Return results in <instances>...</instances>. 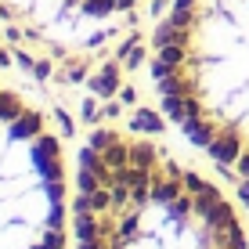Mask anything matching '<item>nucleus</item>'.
<instances>
[{"label":"nucleus","mask_w":249,"mask_h":249,"mask_svg":"<svg viewBox=\"0 0 249 249\" xmlns=\"http://www.w3.org/2000/svg\"><path fill=\"white\" fill-rule=\"evenodd\" d=\"M72 238L76 249H249L217 184L126 130H98L83 148Z\"/></svg>","instance_id":"nucleus-1"},{"label":"nucleus","mask_w":249,"mask_h":249,"mask_svg":"<svg viewBox=\"0 0 249 249\" xmlns=\"http://www.w3.org/2000/svg\"><path fill=\"white\" fill-rule=\"evenodd\" d=\"M156 83L206 156L249 177V0H174L156 36Z\"/></svg>","instance_id":"nucleus-2"},{"label":"nucleus","mask_w":249,"mask_h":249,"mask_svg":"<svg viewBox=\"0 0 249 249\" xmlns=\"http://www.w3.org/2000/svg\"><path fill=\"white\" fill-rule=\"evenodd\" d=\"M65 159L44 116L0 87V249H65Z\"/></svg>","instance_id":"nucleus-3"},{"label":"nucleus","mask_w":249,"mask_h":249,"mask_svg":"<svg viewBox=\"0 0 249 249\" xmlns=\"http://www.w3.org/2000/svg\"><path fill=\"white\" fill-rule=\"evenodd\" d=\"M62 4H72L87 15H112V11H123V7L137 4V0H62Z\"/></svg>","instance_id":"nucleus-4"}]
</instances>
